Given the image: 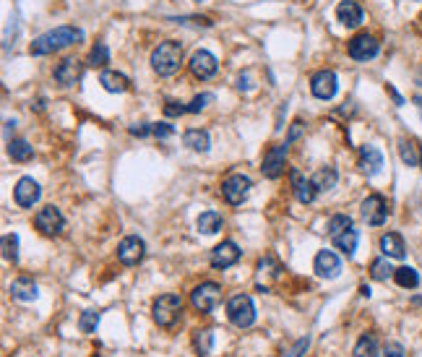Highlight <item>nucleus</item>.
<instances>
[{
  "label": "nucleus",
  "mask_w": 422,
  "mask_h": 357,
  "mask_svg": "<svg viewBox=\"0 0 422 357\" xmlns=\"http://www.w3.org/2000/svg\"><path fill=\"white\" fill-rule=\"evenodd\" d=\"M193 347H196L199 357H209L211 349H214V334H211L209 329L196 332V334H193Z\"/></svg>",
  "instance_id": "2f4dec72"
},
{
  "label": "nucleus",
  "mask_w": 422,
  "mask_h": 357,
  "mask_svg": "<svg viewBox=\"0 0 422 357\" xmlns=\"http://www.w3.org/2000/svg\"><path fill=\"white\" fill-rule=\"evenodd\" d=\"M146 256V243L139 238V235H128V238L120 240L117 245V261L123 266H139Z\"/></svg>",
  "instance_id": "1a4fd4ad"
},
{
  "label": "nucleus",
  "mask_w": 422,
  "mask_h": 357,
  "mask_svg": "<svg viewBox=\"0 0 422 357\" xmlns=\"http://www.w3.org/2000/svg\"><path fill=\"white\" fill-rule=\"evenodd\" d=\"M55 81L60 83V86H73V83L81 81L83 76V63L79 58H66L58 63V68H55Z\"/></svg>",
  "instance_id": "2eb2a0df"
},
{
  "label": "nucleus",
  "mask_w": 422,
  "mask_h": 357,
  "mask_svg": "<svg viewBox=\"0 0 422 357\" xmlns=\"http://www.w3.org/2000/svg\"><path fill=\"white\" fill-rule=\"evenodd\" d=\"M107 63H110V50H107L105 42H97L92 48V52H89V65H94V68H105Z\"/></svg>",
  "instance_id": "72a5a7b5"
},
{
  "label": "nucleus",
  "mask_w": 422,
  "mask_h": 357,
  "mask_svg": "<svg viewBox=\"0 0 422 357\" xmlns=\"http://www.w3.org/2000/svg\"><path fill=\"white\" fill-rule=\"evenodd\" d=\"M381 253H383L386 258H396V261H401V258L407 256L404 238H401L399 232H386V235L381 238Z\"/></svg>",
  "instance_id": "412c9836"
},
{
  "label": "nucleus",
  "mask_w": 422,
  "mask_h": 357,
  "mask_svg": "<svg viewBox=\"0 0 422 357\" xmlns=\"http://www.w3.org/2000/svg\"><path fill=\"white\" fill-rule=\"evenodd\" d=\"M99 83H102V89L110 92V94H123V92L130 89V81L117 71H102L99 73Z\"/></svg>",
  "instance_id": "5701e85b"
},
{
  "label": "nucleus",
  "mask_w": 422,
  "mask_h": 357,
  "mask_svg": "<svg viewBox=\"0 0 422 357\" xmlns=\"http://www.w3.org/2000/svg\"><path fill=\"white\" fill-rule=\"evenodd\" d=\"M250 178L248 175H240V172H234L230 178H224L222 183V196L224 201L230 203V206H240V203L248 198V193H250Z\"/></svg>",
  "instance_id": "423d86ee"
},
{
  "label": "nucleus",
  "mask_w": 422,
  "mask_h": 357,
  "mask_svg": "<svg viewBox=\"0 0 422 357\" xmlns=\"http://www.w3.org/2000/svg\"><path fill=\"white\" fill-rule=\"evenodd\" d=\"M175 24H185V26H211L209 19L203 16H183V19H172Z\"/></svg>",
  "instance_id": "ea45409f"
},
{
  "label": "nucleus",
  "mask_w": 422,
  "mask_h": 357,
  "mask_svg": "<svg viewBox=\"0 0 422 357\" xmlns=\"http://www.w3.org/2000/svg\"><path fill=\"white\" fill-rule=\"evenodd\" d=\"M303 128H305L303 120H294L292 128H290V141H294V139H300V133H303ZM290 141H287V143H290Z\"/></svg>",
  "instance_id": "49530a36"
},
{
  "label": "nucleus",
  "mask_w": 422,
  "mask_h": 357,
  "mask_svg": "<svg viewBox=\"0 0 422 357\" xmlns=\"http://www.w3.org/2000/svg\"><path fill=\"white\" fill-rule=\"evenodd\" d=\"M287 152H290V143H274L269 146V152L263 154L261 162V172L269 180H277L284 172V162H287Z\"/></svg>",
  "instance_id": "6e6552de"
},
{
  "label": "nucleus",
  "mask_w": 422,
  "mask_h": 357,
  "mask_svg": "<svg viewBox=\"0 0 422 357\" xmlns=\"http://www.w3.org/2000/svg\"><path fill=\"white\" fill-rule=\"evenodd\" d=\"M152 136H157V139H170V136H175V128L170 123H154Z\"/></svg>",
  "instance_id": "79ce46f5"
},
{
  "label": "nucleus",
  "mask_w": 422,
  "mask_h": 357,
  "mask_svg": "<svg viewBox=\"0 0 422 357\" xmlns=\"http://www.w3.org/2000/svg\"><path fill=\"white\" fill-rule=\"evenodd\" d=\"M3 258L6 261H19V238L8 232V235H3Z\"/></svg>",
  "instance_id": "f704fd0d"
},
{
  "label": "nucleus",
  "mask_w": 422,
  "mask_h": 357,
  "mask_svg": "<svg viewBox=\"0 0 422 357\" xmlns=\"http://www.w3.org/2000/svg\"><path fill=\"white\" fill-rule=\"evenodd\" d=\"M420 206H422V196H420Z\"/></svg>",
  "instance_id": "864d4df0"
},
{
  "label": "nucleus",
  "mask_w": 422,
  "mask_h": 357,
  "mask_svg": "<svg viewBox=\"0 0 422 357\" xmlns=\"http://www.w3.org/2000/svg\"><path fill=\"white\" fill-rule=\"evenodd\" d=\"M34 227L45 238H55V235H63V229H66V216L60 214V209H55V206H42L34 214Z\"/></svg>",
  "instance_id": "39448f33"
},
{
  "label": "nucleus",
  "mask_w": 422,
  "mask_h": 357,
  "mask_svg": "<svg viewBox=\"0 0 422 357\" xmlns=\"http://www.w3.org/2000/svg\"><path fill=\"white\" fill-rule=\"evenodd\" d=\"M313 185L318 188V193H326V191H334L336 188V180H339V175H336V170L334 167H321L316 175H313Z\"/></svg>",
  "instance_id": "a878e982"
},
{
  "label": "nucleus",
  "mask_w": 422,
  "mask_h": 357,
  "mask_svg": "<svg viewBox=\"0 0 422 357\" xmlns=\"http://www.w3.org/2000/svg\"><path fill=\"white\" fill-rule=\"evenodd\" d=\"M313 272L321 279H336L341 274V261L334 250H321L313 261Z\"/></svg>",
  "instance_id": "f3484780"
},
{
  "label": "nucleus",
  "mask_w": 422,
  "mask_h": 357,
  "mask_svg": "<svg viewBox=\"0 0 422 357\" xmlns=\"http://www.w3.org/2000/svg\"><path fill=\"white\" fill-rule=\"evenodd\" d=\"M97 326H99V313H97V310H83L81 318H79L81 334H94L97 332Z\"/></svg>",
  "instance_id": "e433bc0d"
},
{
  "label": "nucleus",
  "mask_w": 422,
  "mask_h": 357,
  "mask_svg": "<svg viewBox=\"0 0 422 357\" xmlns=\"http://www.w3.org/2000/svg\"><path fill=\"white\" fill-rule=\"evenodd\" d=\"M417 83L422 86V68H420V73H417Z\"/></svg>",
  "instance_id": "3c124183"
},
{
  "label": "nucleus",
  "mask_w": 422,
  "mask_h": 357,
  "mask_svg": "<svg viewBox=\"0 0 422 357\" xmlns=\"http://www.w3.org/2000/svg\"><path fill=\"white\" fill-rule=\"evenodd\" d=\"M414 105H417V108H420V112H422V94L414 96Z\"/></svg>",
  "instance_id": "8fccbe9b"
},
{
  "label": "nucleus",
  "mask_w": 422,
  "mask_h": 357,
  "mask_svg": "<svg viewBox=\"0 0 422 357\" xmlns=\"http://www.w3.org/2000/svg\"><path fill=\"white\" fill-rule=\"evenodd\" d=\"M196 3H201V0H196Z\"/></svg>",
  "instance_id": "5fc2aeb1"
},
{
  "label": "nucleus",
  "mask_w": 422,
  "mask_h": 357,
  "mask_svg": "<svg viewBox=\"0 0 422 357\" xmlns=\"http://www.w3.org/2000/svg\"><path fill=\"white\" fill-rule=\"evenodd\" d=\"M237 89H240V92L253 89V83H250V73H240V79H237Z\"/></svg>",
  "instance_id": "a18cd8bd"
},
{
  "label": "nucleus",
  "mask_w": 422,
  "mask_h": 357,
  "mask_svg": "<svg viewBox=\"0 0 422 357\" xmlns=\"http://www.w3.org/2000/svg\"><path fill=\"white\" fill-rule=\"evenodd\" d=\"M219 298H222V287L217 285V282H203V285H199L190 292V303L201 313H211V310L217 308Z\"/></svg>",
  "instance_id": "0eeeda50"
},
{
  "label": "nucleus",
  "mask_w": 422,
  "mask_h": 357,
  "mask_svg": "<svg viewBox=\"0 0 422 357\" xmlns=\"http://www.w3.org/2000/svg\"><path fill=\"white\" fill-rule=\"evenodd\" d=\"M211 102H214V94H211V92H203V94H199V96H193V99H190L188 112H193V115H196V112H201V110L209 108Z\"/></svg>",
  "instance_id": "4c0bfd02"
},
{
  "label": "nucleus",
  "mask_w": 422,
  "mask_h": 357,
  "mask_svg": "<svg viewBox=\"0 0 422 357\" xmlns=\"http://www.w3.org/2000/svg\"><path fill=\"white\" fill-rule=\"evenodd\" d=\"M336 19H339L347 29L360 26L363 24V8H360V3H354V0H341L339 6H336Z\"/></svg>",
  "instance_id": "aec40b11"
},
{
  "label": "nucleus",
  "mask_w": 422,
  "mask_h": 357,
  "mask_svg": "<svg viewBox=\"0 0 422 357\" xmlns=\"http://www.w3.org/2000/svg\"><path fill=\"white\" fill-rule=\"evenodd\" d=\"M188 112V105H180L175 99H170L167 105H164V115H170V118H177V115H185Z\"/></svg>",
  "instance_id": "a19ab883"
},
{
  "label": "nucleus",
  "mask_w": 422,
  "mask_h": 357,
  "mask_svg": "<svg viewBox=\"0 0 422 357\" xmlns=\"http://www.w3.org/2000/svg\"><path fill=\"white\" fill-rule=\"evenodd\" d=\"M39 196H42V188L34 178H21L13 188V201L19 209H32L39 201Z\"/></svg>",
  "instance_id": "9b49d317"
},
{
  "label": "nucleus",
  "mask_w": 422,
  "mask_h": 357,
  "mask_svg": "<svg viewBox=\"0 0 422 357\" xmlns=\"http://www.w3.org/2000/svg\"><path fill=\"white\" fill-rule=\"evenodd\" d=\"M224 219L219 212H203V214L199 216V222H196V227H199V232H203V235H217L219 229H222Z\"/></svg>",
  "instance_id": "cd10ccee"
},
{
  "label": "nucleus",
  "mask_w": 422,
  "mask_h": 357,
  "mask_svg": "<svg viewBox=\"0 0 422 357\" xmlns=\"http://www.w3.org/2000/svg\"><path fill=\"white\" fill-rule=\"evenodd\" d=\"M378 50H381V45L373 34H357L350 39V58L360 60V63L373 60L378 55Z\"/></svg>",
  "instance_id": "ddd939ff"
},
{
  "label": "nucleus",
  "mask_w": 422,
  "mask_h": 357,
  "mask_svg": "<svg viewBox=\"0 0 422 357\" xmlns=\"http://www.w3.org/2000/svg\"><path fill=\"white\" fill-rule=\"evenodd\" d=\"M190 73L196 76V79H201V81H206V79H211L214 73H217V68H219V63H217V58L211 55L209 50H196L193 55H190Z\"/></svg>",
  "instance_id": "f8f14e48"
},
{
  "label": "nucleus",
  "mask_w": 422,
  "mask_h": 357,
  "mask_svg": "<svg viewBox=\"0 0 422 357\" xmlns=\"http://www.w3.org/2000/svg\"><path fill=\"white\" fill-rule=\"evenodd\" d=\"M8 156L13 162H29L34 156V146H29L23 139H8Z\"/></svg>",
  "instance_id": "bb28decb"
},
{
  "label": "nucleus",
  "mask_w": 422,
  "mask_h": 357,
  "mask_svg": "<svg viewBox=\"0 0 422 357\" xmlns=\"http://www.w3.org/2000/svg\"><path fill=\"white\" fill-rule=\"evenodd\" d=\"M292 193H294V198L300 203H313V198H316V193L318 188L313 185V180H308L303 178V172L300 170H292Z\"/></svg>",
  "instance_id": "6ab92c4d"
},
{
  "label": "nucleus",
  "mask_w": 422,
  "mask_h": 357,
  "mask_svg": "<svg viewBox=\"0 0 422 357\" xmlns=\"http://www.w3.org/2000/svg\"><path fill=\"white\" fill-rule=\"evenodd\" d=\"M152 318L159 329H172L183 318V300H180V295H172V292L159 295L152 305Z\"/></svg>",
  "instance_id": "7ed1b4c3"
},
{
  "label": "nucleus",
  "mask_w": 422,
  "mask_h": 357,
  "mask_svg": "<svg viewBox=\"0 0 422 357\" xmlns=\"http://www.w3.org/2000/svg\"><path fill=\"white\" fill-rule=\"evenodd\" d=\"M308 347H310V339H308V336H303V339H297V342H294V345L290 347V349H287L281 357H303L305 352H308Z\"/></svg>",
  "instance_id": "58836bf2"
},
{
  "label": "nucleus",
  "mask_w": 422,
  "mask_h": 357,
  "mask_svg": "<svg viewBox=\"0 0 422 357\" xmlns=\"http://www.w3.org/2000/svg\"><path fill=\"white\" fill-rule=\"evenodd\" d=\"M183 143H185L188 149H193V152H201V154H206V152L211 149V136H209V131L190 128V131H185V136H183Z\"/></svg>",
  "instance_id": "b1692460"
},
{
  "label": "nucleus",
  "mask_w": 422,
  "mask_h": 357,
  "mask_svg": "<svg viewBox=\"0 0 422 357\" xmlns=\"http://www.w3.org/2000/svg\"><path fill=\"white\" fill-rule=\"evenodd\" d=\"M180 63H183V45L175 39H167L159 48L152 50V68L159 76H172L180 71Z\"/></svg>",
  "instance_id": "f03ea898"
},
{
  "label": "nucleus",
  "mask_w": 422,
  "mask_h": 357,
  "mask_svg": "<svg viewBox=\"0 0 422 357\" xmlns=\"http://www.w3.org/2000/svg\"><path fill=\"white\" fill-rule=\"evenodd\" d=\"M360 214H363V219L370 227H381L388 216L386 198H383L381 193H370V196L363 201V206H360Z\"/></svg>",
  "instance_id": "9d476101"
},
{
  "label": "nucleus",
  "mask_w": 422,
  "mask_h": 357,
  "mask_svg": "<svg viewBox=\"0 0 422 357\" xmlns=\"http://www.w3.org/2000/svg\"><path fill=\"white\" fill-rule=\"evenodd\" d=\"M420 167H422V146H420Z\"/></svg>",
  "instance_id": "603ef678"
},
{
  "label": "nucleus",
  "mask_w": 422,
  "mask_h": 357,
  "mask_svg": "<svg viewBox=\"0 0 422 357\" xmlns=\"http://www.w3.org/2000/svg\"><path fill=\"white\" fill-rule=\"evenodd\" d=\"M227 318L237 329H250L256 323V305L250 295H234L227 303Z\"/></svg>",
  "instance_id": "20e7f679"
},
{
  "label": "nucleus",
  "mask_w": 422,
  "mask_h": 357,
  "mask_svg": "<svg viewBox=\"0 0 422 357\" xmlns=\"http://www.w3.org/2000/svg\"><path fill=\"white\" fill-rule=\"evenodd\" d=\"M394 282L399 287H404V289H417L420 287V274L412 266H399L396 272H394Z\"/></svg>",
  "instance_id": "c85d7f7f"
},
{
  "label": "nucleus",
  "mask_w": 422,
  "mask_h": 357,
  "mask_svg": "<svg viewBox=\"0 0 422 357\" xmlns=\"http://www.w3.org/2000/svg\"><path fill=\"white\" fill-rule=\"evenodd\" d=\"M336 89H339V81H336V73L334 71H318L310 79V92L318 99H334Z\"/></svg>",
  "instance_id": "4468645a"
},
{
  "label": "nucleus",
  "mask_w": 422,
  "mask_h": 357,
  "mask_svg": "<svg viewBox=\"0 0 422 357\" xmlns=\"http://www.w3.org/2000/svg\"><path fill=\"white\" fill-rule=\"evenodd\" d=\"M11 298L21 300V303H32V300L39 298V287L34 285V279L29 276H19L11 285Z\"/></svg>",
  "instance_id": "4be33fe9"
},
{
  "label": "nucleus",
  "mask_w": 422,
  "mask_h": 357,
  "mask_svg": "<svg viewBox=\"0 0 422 357\" xmlns=\"http://www.w3.org/2000/svg\"><path fill=\"white\" fill-rule=\"evenodd\" d=\"M394 266L388 263V258L383 256V258H375L373 263H370V276H373L375 282H386L388 276H394Z\"/></svg>",
  "instance_id": "473e14b6"
},
{
  "label": "nucleus",
  "mask_w": 422,
  "mask_h": 357,
  "mask_svg": "<svg viewBox=\"0 0 422 357\" xmlns=\"http://www.w3.org/2000/svg\"><path fill=\"white\" fill-rule=\"evenodd\" d=\"M237 261H240V248H237L234 240H224L211 250V266L214 269H230Z\"/></svg>",
  "instance_id": "dca6fc26"
},
{
  "label": "nucleus",
  "mask_w": 422,
  "mask_h": 357,
  "mask_svg": "<svg viewBox=\"0 0 422 357\" xmlns=\"http://www.w3.org/2000/svg\"><path fill=\"white\" fill-rule=\"evenodd\" d=\"M83 42V32L76 29V26H58V29H50L42 37H37L32 42L29 52L32 55H52V52H60V50L70 48V45H79Z\"/></svg>",
  "instance_id": "f257e3e1"
},
{
  "label": "nucleus",
  "mask_w": 422,
  "mask_h": 357,
  "mask_svg": "<svg viewBox=\"0 0 422 357\" xmlns=\"http://www.w3.org/2000/svg\"><path fill=\"white\" fill-rule=\"evenodd\" d=\"M334 240V245H336V250H341L347 258H352L354 256V250H357V240H360V232L354 229V227H350V229H344V232H339Z\"/></svg>",
  "instance_id": "393cba45"
},
{
  "label": "nucleus",
  "mask_w": 422,
  "mask_h": 357,
  "mask_svg": "<svg viewBox=\"0 0 422 357\" xmlns=\"http://www.w3.org/2000/svg\"><path fill=\"white\" fill-rule=\"evenodd\" d=\"M388 94L394 96V102H396V105H404V99H401V94H399L394 86H388Z\"/></svg>",
  "instance_id": "de8ad7c7"
},
{
  "label": "nucleus",
  "mask_w": 422,
  "mask_h": 357,
  "mask_svg": "<svg viewBox=\"0 0 422 357\" xmlns=\"http://www.w3.org/2000/svg\"><path fill=\"white\" fill-rule=\"evenodd\" d=\"M357 167H360V172L363 175H368V178H373V175H378L381 170H383V154H381V149L378 146H363L360 149V162H357Z\"/></svg>",
  "instance_id": "a211bd4d"
},
{
  "label": "nucleus",
  "mask_w": 422,
  "mask_h": 357,
  "mask_svg": "<svg viewBox=\"0 0 422 357\" xmlns=\"http://www.w3.org/2000/svg\"><path fill=\"white\" fill-rule=\"evenodd\" d=\"M128 133H130V136H139V139H143V136L154 133V123H141V125H130Z\"/></svg>",
  "instance_id": "37998d69"
},
{
  "label": "nucleus",
  "mask_w": 422,
  "mask_h": 357,
  "mask_svg": "<svg viewBox=\"0 0 422 357\" xmlns=\"http://www.w3.org/2000/svg\"><path fill=\"white\" fill-rule=\"evenodd\" d=\"M399 154H401V162L407 167H420V149H417L412 141L401 139V141H399Z\"/></svg>",
  "instance_id": "7c9ffc66"
},
{
  "label": "nucleus",
  "mask_w": 422,
  "mask_h": 357,
  "mask_svg": "<svg viewBox=\"0 0 422 357\" xmlns=\"http://www.w3.org/2000/svg\"><path fill=\"white\" fill-rule=\"evenodd\" d=\"M360 292H363V298H370V287H360Z\"/></svg>",
  "instance_id": "09e8293b"
},
{
  "label": "nucleus",
  "mask_w": 422,
  "mask_h": 357,
  "mask_svg": "<svg viewBox=\"0 0 422 357\" xmlns=\"http://www.w3.org/2000/svg\"><path fill=\"white\" fill-rule=\"evenodd\" d=\"M350 227H354V225H352V216H347V214H334L331 219H328V235H331V238H336L339 232L350 229Z\"/></svg>",
  "instance_id": "c9c22d12"
},
{
  "label": "nucleus",
  "mask_w": 422,
  "mask_h": 357,
  "mask_svg": "<svg viewBox=\"0 0 422 357\" xmlns=\"http://www.w3.org/2000/svg\"><path fill=\"white\" fill-rule=\"evenodd\" d=\"M381 357H404V347L399 345V342H388V345L383 347V355Z\"/></svg>",
  "instance_id": "c03bdc74"
},
{
  "label": "nucleus",
  "mask_w": 422,
  "mask_h": 357,
  "mask_svg": "<svg viewBox=\"0 0 422 357\" xmlns=\"http://www.w3.org/2000/svg\"><path fill=\"white\" fill-rule=\"evenodd\" d=\"M378 339H375L373 334H363L360 339H357V345H354V352L352 357H378Z\"/></svg>",
  "instance_id": "c756f323"
}]
</instances>
